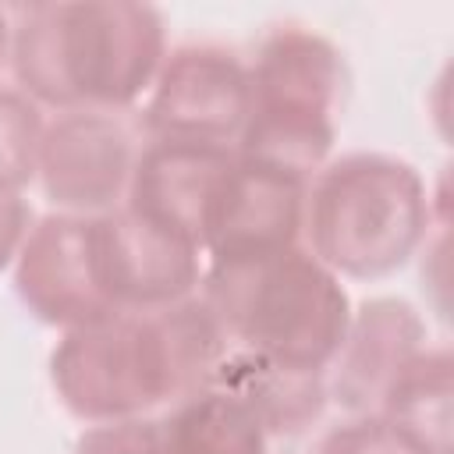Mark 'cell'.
I'll return each mask as SVG.
<instances>
[{
	"label": "cell",
	"instance_id": "6da1fadb",
	"mask_svg": "<svg viewBox=\"0 0 454 454\" xmlns=\"http://www.w3.org/2000/svg\"><path fill=\"white\" fill-rule=\"evenodd\" d=\"M223 355L216 316L192 294L64 330L50 355V380L60 404L96 426L170 408L206 387Z\"/></svg>",
	"mask_w": 454,
	"mask_h": 454
},
{
	"label": "cell",
	"instance_id": "7a4b0ae2",
	"mask_svg": "<svg viewBox=\"0 0 454 454\" xmlns=\"http://www.w3.org/2000/svg\"><path fill=\"white\" fill-rule=\"evenodd\" d=\"M167 57L163 14L131 0L28 4L11 18L7 60L21 92L57 110H128Z\"/></svg>",
	"mask_w": 454,
	"mask_h": 454
},
{
	"label": "cell",
	"instance_id": "3957f363",
	"mask_svg": "<svg viewBox=\"0 0 454 454\" xmlns=\"http://www.w3.org/2000/svg\"><path fill=\"white\" fill-rule=\"evenodd\" d=\"M199 291L227 348L312 372L330 369L351 319L340 277L298 245L259 259L209 262Z\"/></svg>",
	"mask_w": 454,
	"mask_h": 454
},
{
	"label": "cell",
	"instance_id": "277c9868",
	"mask_svg": "<svg viewBox=\"0 0 454 454\" xmlns=\"http://www.w3.org/2000/svg\"><path fill=\"white\" fill-rule=\"evenodd\" d=\"M433 223L422 174L387 153H351L326 163L305 188L309 252L337 277H387L401 270Z\"/></svg>",
	"mask_w": 454,
	"mask_h": 454
},
{
	"label": "cell",
	"instance_id": "5b68a950",
	"mask_svg": "<svg viewBox=\"0 0 454 454\" xmlns=\"http://www.w3.org/2000/svg\"><path fill=\"white\" fill-rule=\"evenodd\" d=\"M248 78L252 110L234 156L309 184L337 138V110L348 89L340 50L319 32L284 25L262 39Z\"/></svg>",
	"mask_w": 454,
	"mask_h": 454
},
{
	"label": "cell",
	"instance_id": "8992f818",
	"mask_svg": "<svg viewBox=\"0 0 454 454\" xmlns=\"http://www.w3.org/2000/svg\"><path fill=\"white\" fill-rule=\"evenodd\" d=\"M142 128L128 110H60L39 142L35 177L60 213L103 216L128 195L135 160L142 153Z\"/></svg>",
	"mask_w": 454,
	"mask_h": 454
},
{
	"label": "cell",
	"instance_id": "52a82bcc",
	"mask_svg": "<svg viewBox=\"0 0 454 454\" xmlns=\"http://www.w3.org/2000/svg\"><path fill=\"white\" fill-rule=\"evenodd\" d=\"M248 110V64L234 50L213 43H188L163 57L153 78L142 124L153 138H181L234 149Z\"/></svg>",
	"mask_w": 454,
	"mask_h": 454
},
{
	"label": "cell",
	"instance_id": "ba28073f",
	"mask_svg": "<svg viewBox=\"0 0 454 454\" xmlns=\"http://www.w3.org/2000/svg\"><path fill=\"white\" fill-rule=\"evenodd\" d=\"M14 291L46 326L74 330L114 316L96 255V216L50 213L28 227L14 259Z\"/></svg>",
	"mask_w": 454,
	"mask_h": 454
},
{
	"label": "cell",
	"instance_id": "9c48e42d",
	"mask_svg": "<svg viewBox=\"0 0 454 454\" xmlns=\"http://www.w3.org/2000/svg\"><path fill=\"white\" fill-rule=\"evenodd\" d=\"M96 255L106 298L117 312L174 305L192 298L202 280L199 248L124 202L96 216Z\"/></svg>",
	"mask_w": 454,
	"mask_h": 454
},
{
	"label": "cell",
	"instance_id": "30bf717a",
	"mask_svg": "<svg viewBox=\"0 0 454 454\" xmlns=\"http://www.w3.org/2000/svg\"><path fill=\"white\" fill-rule=\"evenodd\" d=\"M231 167L234 149L227 145L149 138L135 160L124 206L202 252L206 227Z\"/></svg>",
	"mask_w": 454,
	"mask_h": 454
},
{
	"label": "cell",
	"instance_id": "8fae6325",
	"mask_svg": "<svg viewBox=\"0 0 454 454\" xmlns=\"http://www.w3.org/2000/svg\"><path fill=\"white\" fill-rule=\"evenodd\" d=\"M305 181L234 156L202 241L209 262H238L294 248L305 223Z\"/></svg>",
	"mask_w": 454,
	"mask_h": 454
},
{
	"label": "cell",
	"instance_id": "7c38bea8",
	"mask_svg": "<svg viewBox=\"0 0 454 454\" xmlns=\"http://www.w3.org/2000/svg\"><path fill=\"white\" fill-rule=\"evenodd\" d=\"M426 348V323L404 298L362 301L326 369V397L351 415H376L401 369Z\"/></svg>",
	"mask_w": 454,
	"mask_h": 454
},
{
	"label": "cell",
	"instance_id": "4fadbf2b",
	"mask_svg": "<svg viewBox=\"0 0 454 454\" xmlns=\"http://www.w3.org/2000/svg\"><path fill=\"white\" fill-rule=\"evenodd\" d=\"M213 387L234 394L252 408L266 436H298L319 422L326 408V372L294 369L241 348H227L209 376Z\"/></svg>",
	"mask_w": 454,
	"mask_h": 454
},
{
	"label": "cell",
	"instance_id": "5bb4252c",
	"mask_svg": "<svg viewBox=\"0 0 454 454\" xmlns=\"http://www.w3.org/2000/svg\"><path fill=\"white\" fill-rule=\"evenodd\" d=\"M376 415L422 454H454V358L422 348L383 394Z\"/></svg>",
	"mask_w": 454,
	"mask_h": 454
},
{
	"label": "cell",
	"instance_id": "9a60e30c",
	"mask_svg": "<svg viewBox=\"0 0 454 454\" xmlns=\"http://www.w3.org/2000/svg\"><path fill=\"white\" fill-rule=\"evenodd\" d=\"M167 454H266V429L245 401L206 383L160 415Z\"/></svg>",
	"mask_w": 454,
	"mask_h": 454
},
{
	"label": "cell",
	"instance_id": "2e32d148",
	"mask_svg": "<svg viewBox=\"0 0 454 454\" xmlns=\"http://www.w3.org/2000/svg\"><path fill=\"white\" fill-rule=\"evenodd\" d=\"M43 128L39 103L0 85V192H21L35 177Z\"/></svg>",
	"mask_w": 454,
	"mask_h": 454
},
{
	"label": "cell",
	"instance_id": "e0dca14e",
	"mask_svg": "<svg viewBox=\"0 0 454 454\" xmlns=\"http://www.w3.org/2000/svg\"><path fill=\"white\" fill-rule=\"evenodd\" d=\"M74 454H167V450H163V436H160V419L135 415V419L89 426L78 436Z\"/></svg>",
	"mask_w": 454,
	"mask_h": 454
},
{
	"label": "cell",
	"instance_id": "ac0fdd59",
	"mask_svg": "<svg viewBox=\"0 0 454 454\" xmlns=\"http://www.w3.org/2000/svg\"><path fill=\"white\" fill-rule=\"evenodd\" d=\"M319 454H422L380 415H351L319 440Z\"/></svg>",
	"mask_w": 454,
	"mask_h": 454
},
{
	"label": "cell",
	"instance_id": "d6986e66",
	"mask_svg": "<svg viewBox=\"0 0 454 454\" xmlns=\"http://www.w3.org/2000/svg\"><path fill=\"white\" fill-rule=\"evenodd\" d=\"M28 206L18 192H0V273L18 259V248L28 234Z\"/></svg>",
	"mask_w": 454,
	"mask_h": 454
},
{
	"label": "cell",
	"instance_id": "ffe728a7",
	"mask_svg": "<svg viewBox=\"0 0 454 454\" xmlns=\"http://www.w3.org/2000/svg\"><path fill=\"white\" fill-rule=\"evenodd\" d=\"M7 50H11V18L7 11H0V67L7 60Z\"/></svg>",
	"mask_w": 454,
	"mask_h": 454
}]
</instances>
